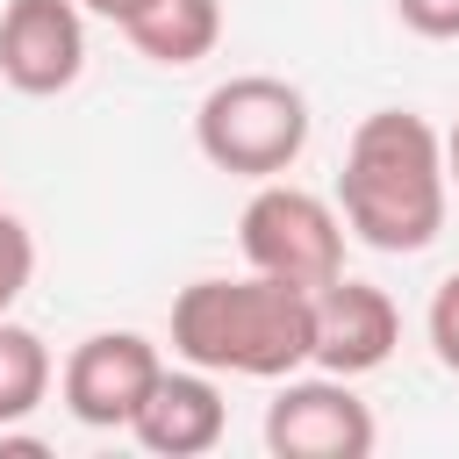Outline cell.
<instances>
[{
  "instance_id": "obj_1",
  "label": "cell",
  "mask_w": 459,
  "mask_h": 459,
  "mask_svg": "<svg viewBox=\"0 0 459 459\" xmlns=\"http://www.w3.org/2000/svg\"><path fill=\"white\" fill-rule=\"evenodd\" d=\"M445 136L409 115V108H380L351 129L344 143V172H337V215L359 244L373 251H423L445 230Z\"/></svg>"
},
{
  "instance_id": "obj_2",
  "label": "cell",
  "mask_w": 459,
  "mask_h": 459,
  "mask_svg": "<svg viewBox=\"0 0 459 459\" xmlns=\"http://www.w3.org/2000/svg\"><path fill=\"white\" fill-rule=\"evenodd\" d=\"M172 351L201 373L287 380L316 351V294L287 280H194L172 301Z\"/></svg>"
},
{
  "instance_id": "obj_3",
  "label": "cell",
  "mask_w": 459,
  "mask_h": 459,
  "mask_svg": "<svg viewBox=\"0 0 459 459\" xmlns=\"http://www.w3.org/2000/svg\"><path fill=\"white\" fill-rule=\"evenodd\" d=\"M194 143H201V158L215 172L280 179L308 151V100H301V86H287L273 72H237V79H222V86L201 93Z\"/></svg>"
},
{
  "instance_id": "obj_4",
  "label": "cell",
  "mask_w": 459,
  "mask_h": 459,
  "mask_svg": "<svg viewBox=\"0 0 459 459\" xmlns=\"http://www.w3.org/2000/svg\"><path fill=\"white\" fill-rule=\"evenodd\" d=\"M237 244H244L251 273L308 287V294L344 273V215L323 194L287 186V179H258V194L237 215Z\"/></svg>"
},
{
  "instance_id": "obj_5",
  "label": "cell",
  "mask_w": 459,
  "mask_h": 459,
  "mask_svg": "<svg viewBox=\"0 0 459 459\" xmlns=\"http://www.w3.org/2000/svg\"><path fill=\"white\" fill-rule=\"evenodd\" d=\"M165 373L158 344L136 337V330H93L72 344L65 373H57V394L65 409L86 423V430H129V416L143 409L151 380Z\"/></svg>"
},
{
  "instance_id": "obj_6",
  "label": "cell",
  "mask_w": 459,
  "mask_h": 459,
  "mask_svg": "<svg viewBox=\"0 0 459 459\" xmlns=\"http://www.w3.org/2000/svg\"><path fill=\"white\" fill-rule=\"evenodd\" d=\"M373 437H380L373 409L337 373H308V380L287 373V387L265 409V445L280 459H366Z\"/></svg>"
},
{
  "instance_id": "obj_7",
  "label": "cell",
  "mask_w": 459,
  "mask_h": 459,
  "mask_svg": "<svg viewBox=\"0 0 459 459\" xmlns=\"http://www.w3.org/2000/svg\"><path fill=\"white\" fill-rule=\"evenodd\" d=\"M79 72H86L79 0H7V14H0V79L29 100H50Z\"/></svg>"
},
{
  "instance_id": "obj_8",
  "label": "cell",
  "mask_w": 459,
  "mask_h": 459,
  "mask_svg": "<svg viewBox=\"0 0 459 459\" xmlns=\"http://www.w3.org/2000/svg\"><path fill=\"white\" fill-rule=\"evenodd\" d=\"M402 344V308L387 301V287L373 280H330L316 287V351L308 366L337 373V380H359L373 366H387V351Z\"/></svg>"
},
{
  "instance_id": "obj_9",
  "label": "cell",
  "mask_w": 459,
  "mask_h": 459,
  "mask_svg": "<svg viewBox=\"0 0 459 459\" xmlns=\"http://www.w3.org/2000/svg\"><path fill=\"white\" fill-rule=\"evenodd\" d=\"M222 430H230V409H222L215 373H201V366H186V373L165 366L151 380L143 409L129 416V437L143 452H158V459H201V452L222 445Z\"/></svg>"
},
{
  "instance_id": "obj_10",
  "label": "cell",
  "mask_w": 459,
  "mask_h": 459,
  "mask_svg": "<svg viewBox=\"0 0 459 459\" xmlns=\"http://www.w3.org/2000/svg\"><path fill=\"white\" fill-rule=\"evenodd\" d=\"M122 36L136 43V57H151V65H201L215 43H222V0H143L129 22H122Z\"/></svg>"
},
{
  "instance_id": "obj_11",
  "label": "cell",
  "mask_w": 459,
  "mask_h": 459,
  "mask_svg": "<svg viewBox=\"0 0 459 459\" xmlns=\"http://www.w3.org/2000/svg\"><path fill=\"white\" fill-rule=\"evenodd\" d=\"M43 394H50V344L22 323H0V430L43 409Z\"/></svg>"
},
{
  "instance_id": "obj_12",
  "label": "cell",
  "mask_w": 459,
  "mask_h": 459,
  "mask_svg": "<svg viewBox=\"0 0 459 459\" xmlns=\"http://www.w3.org/2000/svg\"><path fill=\"white\" fill-rule=\"evenodd\" d=\"M29 273H36V244H29V230L14 215H0V323H7L14 294L29 287Z\"/></svg>"
},
{
  "instance_id": "obj_13",
  "label": "cell",
  "mask_w": 459,
  "mask_h": 459,
  "mask_svg": "<svg viewBox=\"0 0 459 459\" xmlns=\"http://www.w3.org/2000/svg\"><path fill=\"white\" fill-rule=\"evenodd\" d=\"M423 330H430V351H437V366H445V373H459V273H452V280H437Z\"/></svg>"
},
{
  "instance_id": "obj_14",
  "label": "cell",
  "mask_w": 459,
  "mask_h": 459,
  "mask_svg": "<svg viewBox=\"0 0 459 459\" xmlns=\"http://www.w3.org/2000/svg\"><path fill=\"white\" fill-rule=\"evenodd\" d=\"M394 14L416 36H430V43H452L459 36V0H394Z\"/></svg>"
},
{
  "instance_id": "obj_15",
  "label": "cell",
  "mask_w": 459,
  "mask_h": 459,
  "mask_svg": "<svg viewBox=\"0 0 459 459\" xmlns=\"http://www.w3.org/2000/svg\"><path fill=\"white\" fill-rule=\"evenodd\" d=\"M79 7H86V14H100V22H115V29H122V22H129V14H136V7H143V0H79Z\"/></svg>"
},
{
  "instance_id": "obj_16",
  "label": "cell",
  "mask_w": 459,
  "mask_h": 459,
  "mask_svg": "<svg viewBox=\"0 0 459 459\" xmlns=\"http://www.w3.org/2000/svg\"><path fill=\"white\" fill-rule=\"evenodd\" d=\"M445 179L459 186V122H452V136H445Z\"/></svg>"
}]
</instances>
